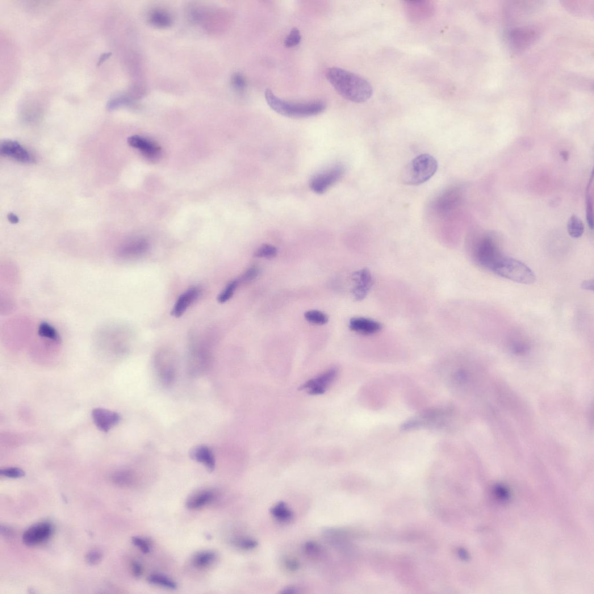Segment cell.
I'll return each mask as SVG.
<instances>
[{
  "label": "cell",
  "mask_w": 594,
  "mask_h": 594,
  "mask_svg": "<svg viewBox=\"0 0 594 594\" xmlns=\"http://www.w3.org/2000/svg\"><path fill=\"white\" fill-rule=\"evenodd\" d=\"M199 290L196 287H192L187 290L179 297L172 311V315L179 317L187 310L188 307L198 299Z\"/></svg>",
  "instance_id": "cell-20"
},
{
  "label": "cell",
  "mask_w": 594,
  "mask_h": 594,
  "mask_svg": "<svg viewBox=\"0 0 594 594\" xmlns=\"http://www.w3.org/2000/svg\"><path fill=\"white\" fill-rule=\"evenodd\" d=\"M298 590L294 587H287V588L283 589L282 593H298Z\"/></svg>",
  "instance_id": "cell-47"
},
{
  "label": "cell",
  "mask_w": 594,
  "mask_h": 594,
  "mask_svg": "<svg viewBox=\"0 0 594 594\" xmlns=\"http://www.w3.org/2000/svg\"><path fill=\"white\" fill-rule=\"evenodd\" d=\"M0 152L3 156L10 157L22 163H31L33 160L31 153L15 141H3L0 146Z\"/></svg>",
  "instance_id": "cell-14"
},
{
  "label": "cell",
  "mask_w": 594,
  "mask_h": 594,
  "mask_svg": "<svg viewBox=\"0 0 594 594\" xmlns=\"http://www.w3.org/2000/svg\"><path fill=\"white\" fill-rule=\"evenodd\" d=\"M235 545L240 549L250 550L257 547L258 543L252 538H240L236 539Z\"/></svg>",
  "instance_id": "cell-35"
},
{
  "label": "cell",
  "mask_w": 594,
  "mask_h": 594,
  "mask_svg": "<svg viewBox=\"0 0 594 594\" xmlns=\"http://www.w3.org/2000/svg\"><path fill=\"white\" fill-rule=\"evenodd\" d=\"M341 166H336L318 174L312 179L311 187L317 194H323L340 179L344 174Z\"/></svg>",
  "instance_id": "cell-9"
},
{
  "label": "cell",
  "mask_w": 594,
  "mask_h": 594,
  "mask_svg": "<svg viewBox=\"0 0 594 594\" xmlns=\"http://www.w3.org/2000/svg\"><path fill=\"white\" fill-rule=\"evenodd\" d=\"M238 283H239L238 280H235L228 284V285L225 288L224 291L221 292L218 297V301L220 303H225L232 298L234 292H235L237 288Z\"/></svg>",
  "instance_id": "cell-33"
},
{
  "label": "cell",
  "mask_w": 594,
  "mask_h": 594,
  "mask_svg": "<svg viewBox=\"0 0 594 594\" xmlns=\"http://www.w3.org/2000/svg\"><path fill=\"white\" fill-rule=\"evenodd\" d=\"M191 457L196 462L202 463L209 471H214L215 460L211 450L204 445L196 446L190 451Z\"/></svg>",
  "instance_id": "cell-18"
},
{
  "label": "cell",
  "mask_w": 594,
  "mask_h": 594,
  "mask_svg": "<svg viewBox=\"0 0 594 594\" xmlns=\"http://www.w3.org/2000/svg\"><path fill=\"white\" fill-rule=\"evenodd\" d=\"M113 481L121 487L129 488L136 483V476L131 471L124 470L116 472L113 476Z\"/></svg>",
  "instance_id": "cell-24"
},
{
  "label": "cell",
  "mask_w": 594,
  "mask_h": 594,
  "mask_svg": "<svg viewBox=\"0 0 594 594\" xmlns=\"http://www.w3.org/2000/svg\"><path fill=\"white\" fill-rule=\"evenodd\" d=\"M463 191L460 187L452 186L443 191L435 199L432 207L435 212L441 216L448 215L462 203Z\"/></svg>",
  "instance_id": "cell-8"
},
{
  "label": "cell",
  "mask_w": 594,
  "mask_h": 594,
  "mask_svg": "<svg viewBox=\"0 0 594 594\" xmlns=\"http://www.w3.org/2000/svg\"><path fill=\"white\" fill-rule=\"evenodd\" d=\"M148 581L150 584L166 588L175 589L177 588V584L173 579L161 574H155L150 575Z\"/></svg>",
  "instance_id": "cell-26"
},
{
  "label": "cell",
  "mask_w": 594,
  "mask_h": 594,
  "mask_svg": "<svg viewBox=\"0 0 594 594\" xmlns=\"http://www.w3.org/2000/svg\"><path fill=\"white\" fill-rule=\"evenodd\" d=\"M0 475L10 478H19L25 475V472L20 468L11 467L1 470Z\"/></svg>",
  "instance_id": "cell-36"
},
{
  "label": "cell",
  "mask_w": 594,
  "mask_h": 594,
  "mask_svg": "<svg viewBox=\"0 0 594 594\" xmlns=\"http://www.w3.org/2000/svg\"><path fill=\"white\" fill-rule=\"evenodd\" d=\"M216 559V554L212 551L200 552L194 556L192 563L198 568L202 569L210 566Z\"/></svg>",
  "instance_id": "cell-25"
},
{
  "label": "cell",
  "mask_w": 594,
  "mask_h": 594,
  "mask_svg": "<svg viewBox=\"0 0 594 594\" xmlns=\"http://www.w3.org/2000/svg\"><path fill=\"white\" fill-rule=\"evenodd\" d=\"M150 22L156 26L165 28L169 26L171 19L168 13L162 10H155L150 15Z\"/></svg>",
  "instance_id": "cell-29"
},
{
  "label": "cell",
  "mask_w": 594,
  "mask_h": 594,
  "mask_svg": "<svg viewBox=\"0 0 594 594\" xmlns=\"http://www.w3.org/2000/svg\"><path fill=\"white\" fill-rule=\"evenodd\" d=\"M131 569L132 575L136 577H140L143 573V568L141 564L138 561H133L131 564Z\"/></svg>",
  "instance_id": "cell-41"
},
{
  "label": "cell",
  "mask_w": 594,
  "mask_h": 594,
  "mask_svg": "<svg viewBox=\"0 0 594 594\" xmlns=\"http://www.w3.org/2000/svg\"><path fill=\"white\" fill-rule=\"evenodd\" d=\"M212 357L207 347L193 342L191 344L187 357V370L195 376L206 373L210 369Z\"/></svg>",
  "instance_id": "cell-7"
},
{
  "label": "cell",
  "mask_w": 594,
  "mask_h": 594,
  "mask_svg": "<svg viewBox=\"0 0 594 594\" xmlns=\"http://www.w3.org/2000/svg\"><path fill=\"white\" fill-rule=\"evenodd\" d=\"M407 8L409 15L416 19H423L430 16L431 13L430 3L428 2H407Z\"/></svg>",
  "instance_id": "cell-22"
},
{
  "label": "cell",
  "mask_w": 594,
  "mask_h": 594,
  "mask_svg": "<svg viewBox=\"0 0 594 594\" xmlns=\"http://www.w3.org/2000/svg\"><path fill=\"white\" fill-rule=\"evenodd\" d=\"M285 565L287 570L290 571L298 570L299 568L298 561L293 559H287L285 561Z\"/></svg>",
  "instance_id": "cell-43"
},
{
  "label": "cell",
  "mask_w": 594,
  "mask_h": 594,
  "mask_svg": "<svg viewBox=\"0 0 594 594\" xmlns=\"http://www.w3.org/2000/svg\"><path fill=\"white\" fill-rule=\"evenodd\" d=\"M493 273L500 277L518 283L532 284L536 278L530 267L517 259L504 257L498 263Z\"/></svg>",
  "instance_id": "cell-5"
},
{
  "label": "cell",
  "mask_w": 594,
  "mask_h": 594,
  "mask_svg": "<svg viewBox=\"0 0 594 594\" xmlns=\"http://www.w3.org/2000/svg\"><path fill=\"white\" fill-rule=\"evenodd\" d=\"M326 77L337 93L349 101L365 102L373 95V89L371 84L348 70L332 67L326 71Z\"/></svg>",
  "instance_id": "cell-1"
},
{
  "label": "cell",
  "mask_w": 594,
  "mask_h": 594,
  "mask_svg": "<svg viewBox=\"0 0 594 594\" xmlns=\"http://www.w3.org/2000/svg\"><path fill=\"white\" fill-rule=\"evenodd\" d=\"M154 366L158 379L165 387L172 386L176 380L178 359L173 350L161 349L154 357Z\"/></svg>",
  "instance_id": "cell-6"
},
{
  "label": "cell",
  "mask_w": 594,
  "mask_h": 594,
  "mask_svg": "<svg viewBox=\"0 0 594 594\" xmlns=\"http://www.w3.org/2000/svg\"><path fill=\"white\" fill-rule=\"evenodd\" d=\"M593 174L588 183L586 191L587 222L591 229L593 228Z\"/></svg>",
  "instance_id": "cell-27"
},
{
  "label": "cell",
  "mask_w": 594,
  "mask_h": 594,
  "mask_svg": "<svg viewBox=\"0 0 594 594\" xmlns=\"http://www.w3.org/2000/svg\"><path fill=\"white\" fill-rule=\"evenodd\" d=\"M92 417L97 428L104 433H107L121 420L118 413L102 408L94 409L92 412Z\"/></svg>",
  "instance_id": "cell-13"
},
{
  "label": "cell",
  "mask_w": 594,
  "mask_h": 594,
  "mask_svg": "<svg viewBox=\"0 0 594 594\" xmlns=\"http://www.w3.org/2000/svg\"><path fill=\"white\" fill-rule=\"evenodd\" d=\"M472 257L477 265L493 271L505 257L497 238L492 234H486L476 241L472 249Z\"/></svg>",
  "instance_id": "cell-4"
},
{
  "label": "cell",
  "mask_w": 594,
  "mask_h": 594,
  "mask_svg": "<svg viewBox=\"0 0 594 594\" xmlns=\"http://www.w3.org/2000/svg\"><path fill=\"white\" fill-rule=\"evenodd\" d=\"M215 497L216 494L214 491L203 490L190 497L186 501V506L189 509H199L211 504Z\"/></svg>",
  "instance_id": "cell-21"
},
{
  "label": "cell",
  "mask_w": 594,
  "mask_h": 594,
  "mask_svg": "<svg viewBox=\"0 0 594 594\" xmlns=\"http://www.w3.org/2000/svg\"><path fill=\"white\" fill-rule=\"evenodd\" d=\"M8 220H9L12 224H17L19 222V219L18 218V217L13 214V213H10V214L8 215Z\"/></svg>",
  "instance_id": "cell-46"
},
{
  "label": "cell",
  "mask_w": 594,
  "mask_h": 594,
  "mask_svg": "<svg viewBox=\"0 0 594 594\" xmlns=\"http://www.w3.org/2000/svg\"><path fill=\"white\" fill-rule=\"evenodd\" d=\"M265 97L272 110L288 118H309L321 114L327 107L326 103L321 100L294 102L280 99L270 89L266 90Z\"/></svg>",
  "instance_id": "cell-2"
},
{
  "label": "cell",
  "mask_w": 594,
  "mask_h": 594,
  "mask_svg": "<svg viewBox=\"0 0 594 594\" xmlns=\"http://www.w3.org/2000/svg\"><path fill=\"white\" fill-rule=\"evenodd\" d=\"M259 275V269L257 267H250L241 278V282H248L257 278Z\"/></svg>",
  "instance_id": "cell-40"
},
{
  "label": "cell",
  "mask_w": 594,
  "mask_h": 594,
  "mask_svg": "<svg viewBox=\"0 0 594 594\" xmlns=\"http://www.w3.org/2000/svg\"><path fill=\"white\" fill-rule=\"evenodd\" d=\"M149 249V244L145 239H136L127 242L121 247L119 251V256L125 258H133L141 256Z\"/></svg>",
  "instance_id": "cell-19"
},
{
  "label": "cell",
  "mask_w": 594,
  "mask_h": 594,
  "mask_svg": "<svg viewBox=\"0 0 594 594\" xmlns=\"http://www.w3.org/2000/svg\"><path fill=\"white\" fill-rule=\"evenodd\" d=\"M1 533L4 535H5V536L8 537H10L12 534H13V532H12V530L11 529L8 528L7 526H1Z\"/></svg>",
  "instance_id": "cell-45"
},
{
  "label": "cell",
  "mask_w": 594,
  "mask_h": 594,
  "mask_svg": "<svg viewBox=\"0 0 594 594\" xmlns=\"http://www.w3.org/2000/svg\"><path fill=\"white\" fill-rule=\"evenodd\" d=\"M337 371L336 368L326 371L317 377L305 383L302 387V390H307L309 394L313 395L323 394L336 379Z\"/></svg>",
  "instance_id": "cell-11"
},
{
  "label": "cell",
  "mask_w": 594,
  "mask_h": 594,
  "mask_svg": "<svg viewBox=\"0 0 594 594\" xmlns=\"http://www.w3.org/2000/svg\"><path fill=\"white\" fill-rule=\"evenodd\" d=\"M581 287L584 290H593V280H585L581 283Z\"/></svg>",
  "instance_id": "cell-44"
},
{
  "label": "cell",
  "mask_w": 594,
  "mask_h": 594,
  "mask_svg": "<svg viewBox=\"0 0 594 594\" xmlns=\"http://www.w3.org/2000/svg\"><path fill=\"white\" fill-rule=\"evenodd\" d=\"M301 38H302V36H301L299 29L295 28H293L284 40V45L287 48L295 47L300 43Z\"/></svg>",
  "instance_id": "cell-34"
},
{
  "label": "cell",
  "mask_w": 594,
  "mask_h": 594,
  "mask_svg": "<svg viewBox=\"0 0 594 594\" xmlns=\"http://www.w3.org/2000/svg\"><path fill=\"white\" fill-rule=\"evenodd\" d=\"M560 155L562 157L563 160L565 161L568 160L569 157H570V154L566 150H562V151L560 152Z\"/></svg>",
  "instance_id": "cell-48"
},
{
  "label": "cell",
  "mask_w": 594,
  "mask_h": 594,
  "mask_svg": "<svg viewBox=\"0 0 594 594\" xmlns=\"http://www.w3.org/2000/svg\"><path fill=\"white\" fill-rule=\"evenodd\" d=\"M278 250L275 246L271 245H263L260 247L254 254L257 258L272 259L277 256Z\"/></svg>",
  "instance_id": "cell-32"
},
{
  "label": "cell",
  "mask_w": 594,
  "mask_h": 594,
  "mask_svg": "<svg viewBox=\"0 0 594 594\" xmlns=\"http://www.w3.org/2000/svg\"><path fill=\"white\" fill-rule=\"evenodd\" d=\"M349 327L352 331L365 336L373 335L383 328L379 322L365 317L353 318L349 321Z\"/></svg>",
  "instance_id": "cell-16"
},
{
  "label": "cell",
  "mask_w": 594,
  "mask_h": 594,
  "mask_svg": "<svg viewBox=\"0 0 594 594\" xmlns=\"http://www.w3.org/2000/svg\"><path fill=\"white\" fill-rule=\"evenodd\" d=\"M132 543L133 545L139 548V549L144 554H148L150 551V546L149 542L145 538L140 537H133L132 538Z\"/></svg>",
  "instance_id": "cell-38"
},
{
  "label": "cell",
  "mask_w": 594,
  "mask_h": 594,
  "mask_svg": "<svg viewBox=\"0 0 594 594\" xmlns=\"http://www.w3.org/2000/svg\"><path fill=\"white\" fill-rule=\"evenodd\" d=\"M128 143L132 147L139 149L142 154L150 158H156L160 153V148L153 142L139 136L129 138Z\"/></svg>",
  "instance_id": "cell-17"
},
{
  "label": "cell",
  "mask_w": 594,
  "mask_h": 594,
  "mask_svg": "<svg viewBox=\"0 0 594 594\" xmlns=\"http://www.w3.org/2000/svg\"><path fill=\"white\" fill-rule=\"evenodd\" d=\"M52 532V527L49 523H38L25 531L22 541L27 546H36L47 541L51 536Z\"/></svg>",
  "instance_id": "cell-10"
},
{
  "label": "cell",
  "mask_w": 594,
  "mask_h": 594,
  "mask_svg": "<svg viewBox=\"0 0 594 594\" xmlns=\"http://www.w3.org/2000/svg\"><path fill=\"white\" fill-rule=\"evenodd\" d=\"M568 231L573 238L580 237L584 231V225L582 221L576 215L572 216L568 221Z\"/></svg>",
  "instance_id": "cell-28"
},
{
  "label": "cell",
  "mask_w": 594,
  "mask_h": 594,
  "mask_svg": "<svg viewBox=\"0 0 594 594\" xmlns=\"http://www.w3.org/2000/svg\"><path fill=\"white\" fill-rule=\"evenodd\" d=\"M355 285L352 293L355 301H361L367 296L373 284V279L369 269H363L353 274Z\"/></svg>",
  "instance_id": "cell-12"
},
{
  "label": "cell",
  "mask_w": 594,
  "mask_h": 594,
  "mask_svg": "<svg viewBox=\"0 0 594 594\" xmlns=\"http://www.w3.org/2000/svg\"><path fill=\"white\" fill-rule=\"evenodd\" d=\"M271 512L276 520L282 522H289L293 517L291 510L282 501L275 504L271 508Z\"/></svg>",
  "instance_id": "cell-23"
},
{
  "label": "cell",
  "mask_w": 594,
  "mask_h": 594,
  "mask_svg": "<svg viewBox=\"0 0 594 594\" xmlns=\"http://www.w3.org/2000/svg\"><path fill=\"white\" fill-rule=\"evenodd\" d=\"M103 558V554L101 551L99 550L95 549L89 551L86 556V561L91 565H95L97 564L101 561Z\"/></svg>",
  "instance_id": "cell-37"
},
{
  "label": "cell",
  "mask_w": 594,
  "mask_h": 594,
  "mask_svg": "<svg viewBox=\"0 0 594 594\" xmlns=\"http://www.w3.org/2000/svg\"><path fill=\"white\" fill-rule=\"evenodd\" d=\"M536 37L537 33L534 29L526 28L515 29L509 36L510 44L516 51L528 47Z\"/></svg>",
  "instance_id": "cell-15"
},
{
  "label": "cell",
  "mask_w": 594,
  "mask_h": 594,
  "mask_svg": "<svg viewBox=\"0 0 594 594\" xmlns=\"http://www.w3.org/2000/svg\"><path fill=\"white\" fill-rule=\"evenodd\" d=\"M304 317L309 323L313 325H324L329 321V317L323 312L311 310L305 313Z\"/></svg>",
  "instance_id": "cell-31"
},
{
  "label": "cell",
  "mask_w": 594,
  "mask_h": 594,
  "mask_svg": "<svg viewBox=\"0 0 594 594\" xmlns=\"http://www.w3.org/2000/svg\"><path fill=\"white\" fill-rule=\"evenodd\" d=\"M528 346L522 342H516L512 345V349L516 353H524L528 349Z\"/></svg>",
  "instance_id": "cell-42"
},
{
  "label": "cell",
  "mask_w": 594,
  "mask_h": 594,
  "mask_svg": "<svg viewBox=\"0 0 594 594\" xmlns=\"http://www.w3.org/2000/svg\"><path fill=\"white\" fill-rule=\"evenodd\" d=\"M232 85L238 91L244 90L246 87V79L241 74L236 73L232 77Z\"/></svg>",
  "instance_id": "cell-39"
},
{
  "label": "cell",
  "mask_w": 594,
  "mask_h": 594,
  "mask_svg": "<svg viewBox=\"0 0 594 594\" xmlns=\"http://www.w3.org/2000/svg\"><path fill=\"white\" fill-rule=\"evenodd\" d=\"M38 333L40 336L47 340L57 343L61 341L60 336L56 329L47 323H43L40 325Z\"/></svg>",
  "instance_id": "cell-30"
},
{
  "label": "cell",
  "mask_w": 594,
  "mask_h": 594,
  "mask_svg": "<svg viewBox=\"0 0 594 594\" xmlns=\"http://www.w3.org/2000/svg\"><path fill=\"white\" fill-rule=\"evenodd\" d=\"M438 162L428 154H421L406 166L400 174L403 183L418 185L428 181L436 173Z\"/></svg>",
  "instance_id": "cell-3"
}]
</instances>
